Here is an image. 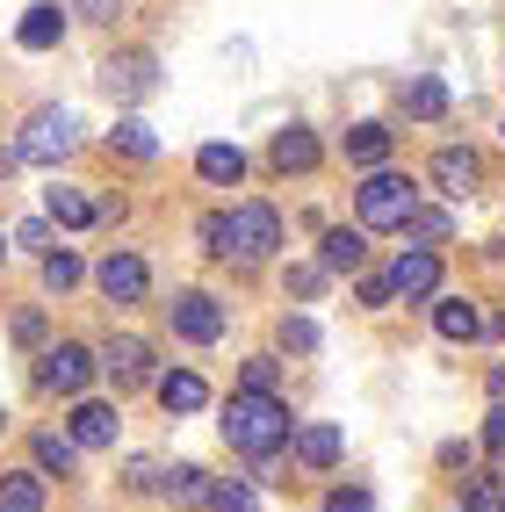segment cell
Masks as SVG:
<instances>
[{"label":"cell","instance_id":"cell-1","mask_svg":"<svg viewBox=\"0 0 505 512\" xmlns=\"http://www.w3.org/2000/svg\"><path fill=\"white\" fill-rule=\"evenodd\" d=\"M224 440L239 455H253V462L260 455H282L289 448V404L275 390H239L224 404Z\"/></svg>","mask_w":505,"mask_h":512},{"label":"cell","instance_id":"cell-2","mask_svg":"<svg viewBox=\"0 0 505 512\" xmlns=\"http://www.w3.org/2000/svg\"><path fill=\"white\" fill-rule=\"evenodd\" d=\"M354 210H361V231H404V217L419 210V188H412V174L376 166V174L354 188Z\"/></svg>","mask_w":505,"mask_h":512},{"label":"cell","instance_id":"cell-3","mask_svg":"<svg viewBox=\"0 0 505 512\" xmlns=\"http://www.w3.org/2000/svg\"><path fill=\"white\" fill-rule=\"evenodd\" d=\"M282 246V217L267 210V202H239V210H231V238H224V260H267Z\"/></svg>","mask_w":505,"mask_h":512},{"label":"cell","instance_id":"cell-4","mask_svg":"<svg viewBox=\"0 0 505 512\" xmlns=\"http://www.w3.org/2000/svg\"><path fill=\"white\" fill-rule=\"evenodd\" d=\"M73 145H80L73 109H37V116L22 123V145H15V152H22V159H37V166H58Z\"/></svg>","mask_w":505,"mask_h":512},{"label":"cell","instance_id":"cell-5","mask_svg":"<svg viewBox=\"0 0 505 512\" xmlns=\"http://www.w3.org/2000/svg\"><path fill=\"white\" fill-rule=\"evenodd\" d=\"M166 318H174V332L195 339V347H217V339H224V303L210 289H181L174 303H166Z\"/></svg>","mask_w":505,"mask_h":512},{"label":"cell","instance_id":"cell-6","mask_svg":"<svg viewBox=\"0 0 505 512\" xmlns=\"http://www.w3.org/2000/svg\"><path fill=\"white\" fill-rule=\"evenodd\" d=\"M94 354L87 347H73V339H58V347H44V361H37V383L44 390H58V397H80L87 383H94Z\"/></svg>","mask_w":505,"mask_h":512},{"label":"cell","instance_id":"cell-7","mask_svg":"<svg viewBox=\"0 0 505 512\" xmlns=\"http://www.w3.org/2000/svg\"><path fill=\"white\" fill-rule=\"evenodd\" d=\"M101 368H109L116 390H145V383H159V361H152V347H145L138 332H116L109 347H101Z\"/></svg>","mask_w":505,"mask_h":512},{"label":"cell","instance_id":"cell-8","mask_svg":"<svg viewBox=\"0 0 505 512\" xmlns=\"http://www.w3.org/2000/svg\"><path fill=\"white\" fill-rule=\"evenodd\" d=\"M390 296H404V303H433V296H441V253H433V246L397 253V267H390Z\"/></svg>","mask_w":505,"mask_h":512},{"label":"cell","instance_id":"cell-9","mask_svg":"<svg viewBox=\"0 0 505 512\" xmlns=\"http://www.w3.org/2000/svg\"><path fill=\"white\" fill-rule=\"evenodd\" d=\"M101 87H109L116 101H145V94L159 87L152 51H123V58H109V65H101Z\"/></svg>","mask_w":505,"mask_h":512},{"label":"cell","instance_id":"cell-10","mask_svg":"<svg viewBox=\"0 0 505 512\" xmlns=\"http://www.w3.org/2000/svg\"><path fill=\"white\" fill-rule=\"evenodd\" d=\"M426 174H433V188H441L448 202H462V195H477V174H484V166H477V152H469V145H441Z\"/></svg>","mask_w":505,"mask_h":512},{"label":"cell","instance_id":"cell-11","mask_svg":"<svg viewBox=\"0 0 505 512\" xmlns=\"http://www.w3.org/2000/svg\"><path fill=\"white\" fill-rule=\"evenodd\" d=\"M94 282H101V296H109V303H138L152 275H145V260H138V253H109V260L94 267Z\"/></svg>","mask_w":505,"mask_h":512},{"label":"cell","instance_id":"cell-12","mask_svg":"<svg viewBox=\"0 0 505 512\" xmlns=\"http://www.w3.org/2000/svg\"><path fill=\"white\" fill-rule=\"evenodd\" d=\"M159 498L195 512V505H210V476H202L195 462H174V469H159Z\"/></svg>","mask_w":505,"mask_h":512},{"label":"cell","instance_id":"cell-13","mask_svg":"<svg viewBox=\"0 0 505 512\" xmlns=\"http://www.w3.org/2000/svg\"><path fill=\"white\" fill-rule=\"evenodd\" d=\"M441 116H448V80H433V73L404 80V123H441Z\"/></svg>","mask_w":505,"mask_h":512},{"label":"cell","instance_id":"cell-14","mask_svg":"<svg viewBox=\"0 0 505 512\" xmlns=\"http://www.w3.org/2000/svg\"><path fill=\"white\" fill-rule=\"evenodd\" d=\"M361 260H368V238L347 231V224H332V231H325V246H318V267H325V275H354Z\"/></svg>","mask_w":505,"mask_h":512},{"label":"cell","instance_id":"cell-15","mask_svg":"<svg viewBox=\"0 0 505 512\" xmlns=\"http://www.w3.org/2000/svg\"><path fill=\"white\" fill-rule=\"evenodd\" d=\"M433 332L455 339V347H469V339L484 332V318H477V303H469V296H441V303H433Z\"/></svg>","mask_w":505,"mask_h":512},{"label":"cell","instance_id":"cell-16","mask_svg":"<svg viewBox=\"0 0 505 512\" xmlns=\"http://www.w3.org/2000/svg\"><path fill=\"white\" fill-rule=\"evenodd\" d=\"M159 404H166V412H202V404H210V383H202V375L195 368H174V375H159Z\"/></svg>","mask_w":505,"mask_h":512},{"label":"cell","instance_id":"cell-17","mask_svg":"<svg viewBox=\"0 0 505 512\" xmlns=\"http://www.w3.org/2000/svg\"><path fill=\"white\" fill-rule=\"evenodd\" d=\"M340 455H347L340 426H296V462H303V469H332Z\"/></svg>","mask_w":505,"mask_h":512},{"label":"cell","instance_id":"cell-18","mask_svg":"<svg viewBox=\"0 0 505 512\" xmlns=\"http://www.w3.org/2000/svg\"><path fill=\"white\" fill-rule=\"evenodd\" d=\"M73 440L80 448H116V404H73Z\"/></svg>","mask_w":505,"mask_h":512},{"label":"cell","instance_id":"cell-19","mask_svg":"<svg viewBox=\"0 0 505 512\" xmlns=\"http://www.w3.org/2000/svg\"><path fill=\"white\" fill-rule=\"evenodd\" d=\"M58 37H65V15L51 8V0H37V8L15 22V44H22V51H51Z\"/></svg>","mask_w":505,"mask_h":512},{"label":"cell","instance_id":"cell-20","mask_svg":"<svg viewBox=\"0 0 505 512\" xmlns=\"http://www.w3.org/2000/svg\"><path fill=\"white\" fill-rule=\"evenodd\" d=\"M195 174L217 181V188H231V181H246V152L239 145H202L195 152Z\"/></svg>","mask_w":505,"mask_h":512},{"label":"cell","instance_id":"cell-21","mask_svg":"<svg viewBox=\"0 0 505 512\" xmlns=\"http://www.w3.org/2000/svg\"><path fill=\"white\" fill-rule=\"evenodd\" d=\"M383 159H390V130L383 123H354L347 130V166H368V174H376Z\"/></svg>","mask_w":505,"mask_h":512},{"label":"cell","instance_id":"cell-22","mask_svg":"<svg viewBox=\"0 0 505 512\" xmlns=\"http://www.w3.org/2000/svg\"><path fill=\"white\" fill-rule=\"evenodd\" d=\"M275 166H282V174H311V166H318V138L289 123L282 138H275Z\"/></svg>","mask_w":505,"mask_h":512},{"label":"cell","instance_id":"cell-23","mask_svg":"<svg viewBox=\"0 0 505 512\" xmlns=\"http://www.w3.org/2000/svg\"><path fill=\"white\" fill-rule=\"evenodd\" d=\"M0 512H44V476H0Z\"/></svg>","mask_w":505,"mask_h":512},{"label":"cell","instance_id":"cell-24","mask_svg":"<svg viewBox=\"0 0 505 512\" xmlns=\"http://www.w3.org/2000/svg\"><path fill=\"white\" fill-rule=\"evenodd\" d=\"M448 231H455L448 210H412L404 217V246H448Z\"/></svg>","mask_w":505,"mask_h":512},{"label":"cell","instance_id":"cell-25","mask_svg":"<svg viewBox=\"0 0 505 512\" xmlns=\"http://www.w3.org/2000/svg\"><path fill=\"white\" fill-rule=\"evenodd\" d=\"M109 152H123V159H159V138H152L138 116H123V123L109 130Z\"/></svg>","mask_w":505,"mask_h":512},{"label":"cell","instance_id":"cell-26","mask_svg":"<svg viewBox=\"0 0 505 512\" xmlns=\"http://www.w3.org/2000/svg\"><path fill=\"white\" fill-rule=\"evenodd\" d=\"M51 217H58L65 231H80V224H94V202H87L80 188H51Z\"/></svg>","mask_w":505,"mask_h":512},{"label":"cell","instance_id":"cell-27","mask_svg":"<svg viewBox=\"0 0 505 512\" xmlns=\"http://www.w3.org/2000/svg\"><path fill=\"white\" fill-rule=\"evenodd\" d=\"M37 462L65 476V469H73V462H80V440H73V433H37Z\"/></svg>","mask_w":505,"mask_h":512},{"label":"cell","instance_id":"cell-28","mask_svg":"<svg viewBox=\"0 0 505 512\" xmlns=\"http://www.w3.org/2000/svg\"><path fill=\"white\" fill-rule=\"evenodd\" d=\"M210 512H260V498H253V484L224 476V484H210Z\"/></svg>","mask_w":505,"mask_h":512},{"label":"cell","instance_id":"cell-29","mask_svg":"<svg viewBox=\"0 0 505 512\" xmlns=\"http://www.w3.org/2000/svg\"><path fill=\"white\" fill-rule=\"evenodd\" d=\"M73 282H80V260H73V253H44V289H51V296H65Z\"/></svg>","mask_w":505,"mask_h":512},{"label":"cell","instance_id":"cell-30","mask_svg":"<svg viewBox=\"0 0 505 512\" xmlns=\"http://www.w3.org/2000/svg\"><path fill=\"white\" fill-rule=\"evenodd\" d=\"M239 383H246V390H275V383H282V361H267V354H253V361L239 368Z\"/></svg>","mask_w":505,"mask_h":512},{"label":"cell","instance_id":"cell-31","mask_svg":"<svg viewBox=\"0 0 505 512\" xmlns=\"http://www.w3.org/2000/svg\"><path fill=\"white\" fill-rule=\"evenodd\" d=\"M282 347H289V354H311V347H318V325H311V318H282Z\"/></svg>","mask_w":505,"mask_h":512},{"label":"cell","instance_id":"cell-32","mask_svg":"<svg viewBox=\"0 0 505 512\" xmlns=\"http://www.w3.org/2000/svg\"><path fill=\"white\" fill-rule=\"evenodd\" d=\"M224 238H231V210H210V217H202V246L224 260Z\"/></svg>","mask_w":505,"mask_h":512},{"label":"cell","instance_id":"cell-33","mask_svg":"<svg viewBox=\"0 0 505 512\" xmlns=\"http://www.w3.org/2000/svg\"><path fill=\"white\" fill-rule=\"evenodd\" d=\"M123 8H130V0H73V15H80V22H116Z\"/></svg>","mask_w":505,"mask_h":512},{"label":"cell","instance_id":"cell-34","mask_svg":"<svg viewBox=\"0 0 505 512\" xmlns=\"http://www.w3.org/2000/svg\"><path fill=\"white\" fill-rule=\"evenodd\" d=\"M15 246H29V253H51V224H44V217L15 224Z\"/></svg>","mask_w":505,"mask_h":512},{"label":"cell","instance_id":"cell-35","mask_svg":"<svg viewBox=\"0 0 505 512\" xmlns=\"http://www.w3.org/2000/svg\"><path fill=\"white\" fill-rule=\"evenodd\" d=\"M325 289V267L311 260V267H289V296H318Z\"/></svg>","mask_w":505,"mask_h":512},{"label":"cell","instance_id":"cell-36","mask_svg":"<svg viewBox=\"0 0 505 512\" xmlns=\"http://www.w3.org/2000/svg\"><path fill=\"white\" fill-rule=\"evenodd\" d=\"M484 448H491V455L505 462V397L491 404V419H484Z\"/></svg>","mask_w":505,"mask_h":512},{"label":"cell","instance_id":"cell-37","mask_svg":"<svg viewBox=\"0 0 505 512\" xmlns=\"http://www.w3.org/2000/svg\"><path fill=\"white\" fill-rule=\"evenodd\" d=\"M368 505H376V498H368L361 484H347V491H332V498H325V512H368Z\"/></svg>","mask_w":505,"mask_h":512},{"label":"cell","instance_id":"cell-38","mask_svg":"<svg viewBox=\"0 0 505 512\" xmlns=\"http://www.w3.org/2000/svg\"><path fill=\"white\" fill-rule=\"evenodd\" d=\"M15 339H22V347H44V311H22L15 318Z\"/></svg>","mask_w":505,"mask_h":512},{"label":"cell","instance_id":"cell-39","mask_svg":"<svg viewBox=\"0 0 505 512\" xmlns=\"http://www.w3.org/2000/svg\"><path fill=\"white\" fill-rule=\"evenodd\" d=\"M361 303H368V311H383V303H390V282L368 275V282H361Z\"/></svg>","mask_w":505,"mask_h":512},{"label":"cell","instance_id":"cell-40","mask_svg":"<svg viewBox=\"0 0 505 512\" xmlns=\"http://www.w3.org/2000/svg\"><path fill=\"white\" fill-rule=\"evenodd\" d=\"M15 166H22V152H15V145H0V181H8Z\"/></svg>","mask_w":505,"mask_h":512},{"label":"cell","instance_id":"cell-41","mask_svg":"<svg viewBox=\"0 0 505 512\" xmlns=\"http://www.w3.org/2000/svg\"><path fill=\"white\" fill-rule=\"evenodd\" d=\"M0 260H8V246H0Z\"/></svg>","mask_w":505,"mask_h":512},{"label":"cell","instance_id":"cell-42","mask_svg":"<svg viewBox=\"0 0 505 512\" xmlns=\"http://www.w3.org/2000/svg\"><path fill=\"white\" fill-rule=\"evenodd\" d=\"M498 512H505V498H498Z\"/></svg>","mask_w":505,"mask_h":512},{"label":"cell","instance_id":"cell-43","mask_svg":"<svg viewBox=\"0 0 505 512\" xmlns=\"http://www.w3.org/2000/svg\"><path fill=\"white\" fill-rule=\"evenodd\" d=\"M498 130H505V123H498Z\"/></svg>","mask_w":505,"mask_h":512}]
</instances>
